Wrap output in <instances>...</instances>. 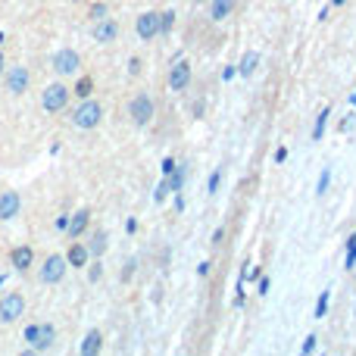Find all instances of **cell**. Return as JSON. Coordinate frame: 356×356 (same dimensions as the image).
I'll use <instances>...</instances> for the list:
<instances>
[{
  "label": "cell",
  "instance_id": "obj_20",
  "mask_svg": "<svg viewBox=\"0 0 356 356\" xmlns=\"http://www.w3.org/2000/svg\"><path fill=\"white\" fill-rule=\"evenodd\" d=\"M328 109H322V113L316 116V125H313V141H322V135H325V122H328Z\"/></svg>",
  "mask_w": 356,
  "mask_h": 356
},
{
  "label": "cell",
  "instance_id": "obj_25",
  "mask_svg": "<svg viewBox=\"0 0 356 356\" xmlns=\"http://www.w3.org/2000/svg\"><path fill=\"white\" fill-rule=\"evenodd\" d=\"M328 182H331V169H322V175H319V185H316V194H325V191H328Z\"/></svg>",
  "mask_w": 356,
  "mask_h": 356
},
{
  "label": "cell",
  "instance_id": "obj_15",
  "mask_svg": "<svg viewBox=\"0 0 356 356\" xmlns=\"http://www.w3.org/2000/svg\"><path fill=\"white\" fill-rule=\"evenodd\" d=\"M256 66H260V54H256V50H247V54L241 56V63H238V72H241L244 78H250V75L256 72Z\"/></svg>",
  "mask_w": 356,
  "mask_h": 356
},
{
  "label": "cell",
  "instance_id": "obj_4",
  "mask_svg": "<svg viewBox=\"0 0 356 356\" xmlns=\"http://www.w3.org/2000/svg\"><path fill=\"white\" fill-rule=\"evenodd\" d=\"M25 313V297L16 294V291H10V294L0 297V322H16V319Z\"/></svg>",
  "mask_w": 356,
  "mask_h": 356
},
{
  "label": "cell",
  "instance_id": "obj_11",
  "mask_svg": "<svg viewBox=\"0 0 356 356\" xmlns=\"http://www.w3.org/2000/svg\"><path fill=\"white\" fill-rule=\"evenodd\" d=\"M28 87V69L25 66H13L7 72V91L10 94H25Z\"/></svg>",
  "mask_w": 356,
  "mask_h": 356
},
{
  "label": "cell",
  "instance_id": "obj_14",
  "mask_svg": "<svg viewBox=\"0 0 356 356\" xmlns=\"http://www.w3.org/2000/svg\"><path fill=\"white\" fill-rule=\"evenodd\" d=\"M101 347H103L101 331L91 328V331L85 335V341H81V356H97V353H101Z\"/></svg>",
  "mask_w": 356,
  "mask_h": 356
},
{
  "label": "cell",
  "instance_id": "obj_32",
  "mask_svg": "<svg viewBox=\"0 0 356 356\" xmlns=\"http://www.w3.org/2000/svg\"><path fill=\"white\" fill-rule=\"evenodd\" d=\"M175 169V160H163V175H172Z\"/></svg>",
  "mask_w": 356,
  "mask_h": 356
},
{
  "label": "cell",
  "instance_id": "obj_17",
  "mask_svg": "<svg viewBox=\"0 0 356 356\" xmlns=\"http://www.w3.org/2000/svg\"><path fill=\"white\" fill-rule=\"evenodd\" d=\"M66 262L69 266H87V247L85 244H72L66 253Z\"/></svg>",
  "mask_w": 356,
  "mask_h": 356
},
{
  "label": "cell",
  "instance_id": "obj_10",
  "mask_svg": "<svg viewBox=\"0 0 356 356\" xmlns=\"http://www.w3.org/2000/svg\"><path fill=\"white\" fill-rule=\"evenodd\" d=\"M19 207H22L19 191H3L0 194V222H10L13 216H19Z\"/></svg>",
  "mask_w": 356,
  "mask_h": 356
},
{
  "label": "cell",
  "instance_id": "obj_37",
  "mask_svg": "<svg viewBox=\"0 0 356 356\" xmlns=\"http://www.w3.org/2000/svg\"><path fill=\"white\" fill-rule=\"evenodd\" d=\"M7 72V63H3V56H0V75Z\"/></svg>",
  "mask_w": 356,
  "mask_h": 356
},
{
  "label": "cell",
  "instance_id": "obj_19",
  "mask_svg": "<svg viewBox=\"0 0 356 356\" xmlns=\"http://www.w3.org/2000/svg\"><path fill=\"white\" fill-rule=\"evenodd\" d=\"M87 216H91V213H87V209H78V213H75L72 216V222H69V235H72V238H78L81 235V231H85V225H87Z\"/></svg>",
  "mask_w": 356,
  "mask_h": 356
},
{
  "label": "cell",
  "instance_id": "obj_2",
  "mask_svg": "<svg viewBox=\"0 0 356 356\" xmlns=\"http://www.w3.org/2000/svg\"><path fill=\"white\" fill-rule=\"evenodd\" d=\"M25 344H28V350H50L54 347V341H56V331H54V325H48V322H41V325H28L25 328Z\"/></svg>",
  "mask_w": 356,
  "mask_h": 356
},
{
  "label": "cell",
  "instance_id": "obj_35",
  "mask_svg": "<svg viewBox=\"0 0 356 356\" xmlns=\"http://www.w3.org/2000/svg\"><path fill=\"white\" fill-rule=\"evenodd\" d=\"M222 238H225V229H216L213 231V244H222Z\"/></svg>",
  "mask_w": 356,
  "mask_h": 356
},
{
  "label": "cell",
  "instance_id": "obj_24",
  "mask_svg": "<svg viewBox=\"0 0 356 356\" xmlns=\"http://www.w3.org/2000/svg\"><path fill=\"white\" fill-rule=\"evenodd\" d=\"M91 87H94V81H91V78H81L78 85H75V94H78L81 101H85V97L91 94Z\"/></svg>",
  "mask_w": 356,
  "mask_h": 356
},
{
  "label": "cell",
  "instance_id": "obj_28",
  "mask_svg": "<svg viewBox=\"0 0 356 356\" xmlns=\"http://www.w3.org/2000/svg\"><path fill=\"white\" fill-rule=\"evenodd\" d=\"M219 178H222V172H213V175H209V185H207L209 194H216V188H219Z\"/></svg>",
  "mask_w": 356,
  "mask_h": 356
},
{
  "label": "cell",
  "instance_id": "obj_1",
  "mask_svg": "<svg viewBox=\"0 0 356 356\" xmlns=\"http://www.w3.org/2000/svg\"><path fill=\"white\" fill-rule=\"evenodd\" d=\"M101 119H103V109H101V103L91 101V97H85V101L75 107V113H72L75 128H81V132H91V128H97V125H101Z\"/></svg>",
  "mask_w": 356,
  "mask_h": 356
},
{
  "label": "cell",
  "instance_id": "obj_12",
  "mask_svg": "<svg viewBox=\"0 0 356 356\" xmlns=\"http://www.w3.org/2000/svg\"><path fill=\"white\" fill-rule=\"evenodd\" d=\"M116 34H119V22L116 19H101L94 25V41L97 44H109V41H116Z\"/></svg>",
  "mask_w": 356,
  "mask_h": 356
},
{
  "label": "cell",
  "instance_id": "obj_39",
  "mask_svg": "<svg viewBox=\"0 0 356 356\" xmlns=\"http://www.w3.org/2000/svg\"><path fill=\"white\" fill-rule=\"evenodd\" d=\"M353 107H356V94H353Z\"/></svg>",
  "mask_w": 356,
  "mask_h": 356
},
{
  "label": "cell",
  "instance_id": "obj_31",
  "mask_svg": "<svg viewBox=\"0 0 356 356\" xmlns=\"http://www.w3.org/2000/svg\"><path fill=\"white\" fill-rule=\"evenodd\" d=\"M128 72H132V75L141 72V60H128Z\"/></svg>",
  "mask_w": 356,
  "mask_h": 356
},
{
  "label": "cell",
  "instance_id": "obj_6",
  "mask_svg": "<svg viewBox=\"0 0 356 356\" xmlns=\"http://www.w3.org/2000/svg\"><path fill=\"white\" fill-rule=\"evenodd\" d=\"M66 256H48L44 260V266H41V282L44 284H60L63 282V275H66Z\"/></svg>",
  "mask_w": 356,
  "mask_h": 356
},
{
  "label": "cell",
  "instance_id": "obj_7",
  "mask_svg": "<svg viewBox=\"0 0 356 356\" xmlns=\"http://www.w3.org/2000/svg\"><path fill=\"white\" fill-rule=\"evenodd\" d=\"M81 66V56L72 48H63L60 54H54V72L56 75H75Z\"/></svg>",
  "mask_w": 356,
  "mask_h": 356
},
{
  "label": "cell",
  "instance_id": "obj_8",
  "mask_svg": "<svg viewBox=\"0 0 356 356\" xmlns=\"http://www.w3.org/2000/svg\"><path fill=\"white\" fill-rule=\"evenodd\" d=\"M135 32L141 41H150L160 34V13H141L135 22Z\"/></svg>",
  "mask_w": 356,
  "mask_h": 356
},
{
  "label": "cell",
  "instance_id": "obj_26",
  "mask_svg": "<svg viewBox=\"0 0 356 356\" xmlns=\"http://www.w3.org/2000/svg\"><path fill=\"white\" fill-rule=\"evenodd\" d=\"M169 191H172V182H169V175H163V182L156 185V200H163Z\"/></svg>",
  "mask_w": 356,
  "mask_h": 356
},
{
  "label": "cell",
  "instance_id": "obj_18",
  "mask_svg": "<svg viewBox=\"0 0 356 356\" xmlns=\"http://www.w3.org/2000/svg\"><path fill=\"white\" fill-rule=\"evenodd\" d=\"M107 250V231H94L87 241V256H101Z\"/></svg>",
  "mask_w": 356,
  "mask_h": 356
},
{
  "label": "cell",
  "instance_id": "obj_22",
  "mask_svg": "<svg viewBox=\"0 0 356 356\" xmlns=\"http://www.w3.org/2000/svg\"><path fill=\"white\" fill-rule=\"evenodd\" d=\"M172 25H175V13H172V10H166V13H160V34H166Z\"/></svg>",
  "mask_w": 356,
  "mask_h": 356
},
{
  "label": "cell",
  "instance_id": "obj_33",
  "mask_svg": "<svg viewBox=\"0 0 356 356\" xmlns=\"http://www.w3.org/2000/svg\"><path fill=\"white\" fill-rule=\"evenodd\" d=\"M97 278H101V262H94V266H91V282H97Z\"/></svg>",
  "mask_w": 356,
  "mask_h": 356
},
{
  "label": "cell",
  "instance_id": "obj_9",
  "mask_svg": "<svg viewBox=\"0 0 356 356\" xmlns=\"http://www.w3.org/2000/svg\"><path fill=\"white\" fill-rule=\"evenodd\" d=\"M188 85H191V66L188 60H178L172 66V72H169V87L172 91H188Z\"/></svg>",
  "mask_w": 356,
  "mask_h": 356
},
{
  "label": "cell",
  "instance_id": "obj_21",
  "mask_svg": "<svg viewBox=\"0 0 356 356\" xmlns=\"http://www.w3.org/2000/svg\"><path fill=\"white\" fill-rule=\"evenodd\" d=\"M107 13H109V7H107V3H94V7L87 10V16H91V19H94V22L107 19Z\"/></svg>",
  "mask_w": 356,
  "mask_h": 356
},
{
  "label": "cell",
  "instance_id": "obj_27",
  "mask_svg": "<svg viewBox=\"0 0 356 356\" xmlns=\"http://www.w3.org/2000/svg\"><path fill=\"white\" fill-rule=\"evenodd\" d=\"M347 269H356V244H347Z\"/></svg>",
  "mask_w": 356,
  "mask_h": 356
},
{
  "label": "cell",
  "instance_id": "obj_16",
  "mask_svg": "<svg viewBox=\"0 0 356 356\" xmlns=\"http://www.w3.org/2000/svg\"><path fill=\"white\" fill-rule=\"evenodd\" d=\"M231 7H235V0H209V16H213L216 22H222L231 13Z\"/></svg>",
  "mask_w": 356,
  "mask_h": 356
},
{
  "label": "cell",
  "instance_id": "obj_13",
  "mask_svg": "<svg viewBox=\"0 0 356 356\" xmlns=\"http://www.w3.org/2000/svg\"><path fill=\"white\" fill-rule=\"evenodd\" d=\"M10 262H13L19 272H28V269H32V262H34L32 247H25V244H22V247H13V253H10Z\"/></svg>",
  "mask_w": 356,
  "mask_h": 356
},
{
  "label": "cell",
  "instance_id": "obj_30",
  "mask_svg": "<svg viewBox=\"0 0 356 356\" xmlns=\"http://www.w3.org/2000/svg\"><path fill=\"white\" fill-rule=\"evenodd\" d=\"M256 291H260V294H269V278L262 275V278H260V284H256Z\"/></svg>",
  "mask_w": 356,
  "mask_h": 356
},
{
  "label": "cell",
  "instance_id": "obj_34",
  "mask_svg": "<svg viewBox=\"0 0 356 356\" xmlns=\"http://www.w3.org/2000/svg\"><path fill=\"white\" fill-rule=\"evenodd\" d=\"M284 160H288V150L278 147V150H275V163H284Z\"/></svg>",
  "mask_w": 356,
  "mask_h": 356
},
{
  "label": "cell",
  "instance_id": "obj_29",
  "mask_svg": "<svg viewBox=\"0 0 356 356\" xmlns=\"http://www.w3.org/2000/svg\"><path fill=\"white\" fill-rule=\"evenodd\" d=\"M316 350V335H309L306 341H303V353H313Z\"/></svg>",
  "mask_w": 356,
  "mask_h": 356
},
{
  "label": "cell",
  "instance_id": "obj_23",
  "mask_svg": "<svg viewBox=\"0 0 356 356\" xmlns=\"http://www.w3.org/2000/svg\"><path fill=\"white\" fill-rule=\"evenodd\" d=\"M328 291H322V294H319V303H316V319H322L325 313H328Z\"/></svg>",
  "mask_w": 356,
  "mask_h": 356
},
{
  "label": "cell",
  "instance_id": "obj_36",
  "mask_svg": "<svg viewBox=\"0 0 356 356\" xmlns=\"http://www.w3.org/2000/svg\"><path fill=\"white\" fill-rule=\"evenodd\" d=\"M56 229H60V231L69 229V219H66V216H60V219H56Z\"/></svg>",
  "mask_w": 356,
  "mask_h": 356
},
{
  "label": "cell",
  "instance_id": "obj_3",
  "mask_svg": "<svg viewBox=\"0 0 356 356\" xmlns=\"http://www.w3.org/2000/svg\"><path fill=\"white\" fill-rule=\"evenodd\" d=\"M41 103H44V109L48 113H63L69 103V87L60 85V81H54V85L44 87V97H41Z\"/></svg>",
  "mask_w": 356,
  "mask_h": 356
},
{
  "label": "cell",
  "instance_id": "obj_38",
  "mask_svg": "<svg viewBox=\"0 0 356 356\" xmlns=\"http://www.w3.org/2000/svg\"><path fill=\"white\" fill-rule=\"evenodd\" d=\"M331 3H335V7H344V3H347V0H331Z\"/></svg>",
  "mask_w": 356,
  "mask_h": 356
},
{
  "label": "cell",
  "instance_id": "obj_5",
  "mask_svg": "<svg viewBox=\"0 0 356 356\" xmlns=\"http://www.w3.org/2000/svg\"><path fill=\"white\" fill-rule=\"evenodd\" d=\"M128 116H132V122H135L138 128L150 125V119H154V101H150L147 94L132 97V103H128Z\"/></svg>",
  "mask_w": 356,
  "mask_h": 356
}]
</instances>
